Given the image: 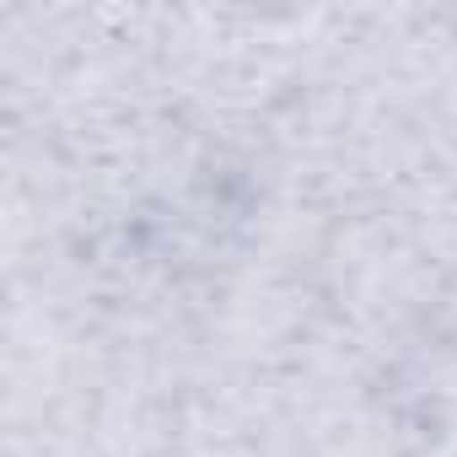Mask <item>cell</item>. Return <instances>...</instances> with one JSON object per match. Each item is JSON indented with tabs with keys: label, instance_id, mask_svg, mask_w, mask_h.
I'll return each mask as SVG.
<instances>
[{
	"label": "cell",
	"instance_id": "obj_1",
	"mask_svg": "<svg viewBox=\"0 0 457 457\" xmlns=\"http://www.w3.org/2000/svg\"><path fill=\"white\" fill-rule=\"evenodd\" d=\"M452 457H457V452H452Z\"/></svg>",
	"mask_w": 457,
	"mask_h": 457
}]
</instances>
